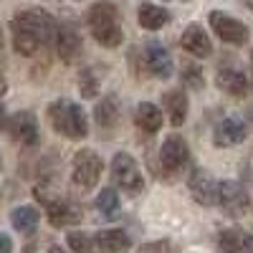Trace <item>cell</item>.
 Masks as SVG:
<instances>
[{"instance_id":"cell-17","label":"cell","mask_w":253,"mask_h":253,"mask_svg":"<svg viewBox=\"0 0 253 253\" xmlns=\"http://www.w3.org/2000/svg\"><path fill=\"white\" fill-rule=\"evenodd\" d=\"M162 109L160 107H155L152 101H142L139 107L134 109V124L139 126L142 132H147V134H155V132H160L162 129Z\"/></svg>"},{"instance_id":"cell-12","label":"cell","mask_w":253,"mask_h":253,"mask_svg":"<svg viewBox=\"0 0 253 253\" xmlns=\"http://www.w3.org/2000/svg\"><path fill=\"white\" fill-rule=\"evenodd\" d=\"M248 137V124L241 117H225L213 132V144L215 147H236Z\"/></svg>"},{"instance_id":"cell-13","label":"cell","mask_w":253,"mask_h":253,"mask_svg":"<svg viewBox=\"0 0 253 253\" xmlns=\"http://www.w3.org/2000/svg\"><path fill=\"white\" fill-rule=\"evenodd\" d=\"M144 69L157 79H170L172 76V58L167 53L165 46L160 43H150L144 51Z\"/></svg>"},{"instance_id":"cell-1","label":"cell","mask_w":253,"mask_h":253,"mask_svg":"<svg viewBox=\"0 0 253 253\" xmlns=\"http://www.w3.org/2000/svg\"><path fill=\"white\" fill-rule=\"evenodd\" d=\"M86 23L89 31L94 36V41L104 48H117L124 41V31H122V18L117 5L112 3H94L86 13Z\"/></svg>"},{"instance_id":"cell-22","label":"cell","mask_w":253,"mask_h":253,"mask_svg":"<svg viewBox=\"0 0 253 253\" xmlns=\"http://www.w3.org/2000/svg\"><path fill=\"white\" fill-rule=\"evenodd\" d=\"M94 119L96 124L101 126V129H112V126H117L119 122V107H117V101L109 96V99H101L96 104V109H94Z\"/></svg>"},{"instance_id":"cell-28","label":"cell","mask_w":253,"mask_h":253,"mask_svg":"<svg viewBox=\"0 0 253 253\" xmlns=\"http://www.w3.org/2000/svg\"><path fill=\"white\" fill-rule=\"evenodd\" d=\"M13 248V241L8 236H0V253H8Z\"/></svg>"},{"instance_id":"cell-31","label":"cell","mask_w":253,"mask_h":253,"mask_svg":"<svg viewBox=\"0 0 253 253\" xmlns=\"http://www.w3.org/2000/svg\"><path fill=\"white\" fill-rule=\"evenodd\" d=\"M3 46H5V36H3V31H0V53H3Z\"/></svg>"},{"instance_id":"cell-23","label":"cell","mask_w":253,"mask_h":253,"mask_svg":"<svg viewBox=\"0 0 253 253\" xmlns=\"http://www.w3.org/2000/svg\"><path fill=\"white\" fill-rule=\"evenodd\" d=\"M96 208L99 213L107 218V220H117L119 213H122V203H119V195L114 193V187H104L99 198H96Z\"/></svg>"},{"instance_id":"cell-30","label":"cell","mask_w":253,"mask_h":253,"mask_svg":"<svg viewBox=\"0 0 253 253\" xmlns=\"http://www.w3.org/2000/svg\"><path fill=\"white\" fill-rule=\"evenodd\" d=\"M3 122H5V107L0 104V126H3Z\"/></svg>"},{"instance_id":"cell-19","label":"cell","mask_w":253,"mask_h":253,"mask_svg":"<svg viewBox=\"0 0 253 253\" xmlns=\"http://www.w3.org/2000/svg\"><path fill=\"white\" fill-rule=\"evenodd\" d=\"M137 18H139V26L144 31H160L162 26L170 23V13L162 5H155V3H142Z\"/></svg>"},{"instance_id":"cell-10","label":"cell","mask_w":253,"mask_h":253,"mask_svg":"<svg viewBox=\"0 0 253 253\" xmlns=\"http://www.w3.org/2000/svg\"><path fill=\"white\" fill-rule=\"evenodd\" d=\"M218 205L225 210L230 218H241L248 213L251 208V198L246 193V187L241 182H233V180H225L220 182V193H218Z\"/></svg>"},{"instance_id":"cell-24","label":"cell","mask_w":253,"mask_h":253,"mask_svg":"<svg viewBox=\"0 0 253 253\" xmlns=\"http://www.w3.org/2000/svg\"><path fill=\"white\" fill-rule=\"evenodd\" d=\"M79 89H81V96H86V99H94L99 94V79L94 76L91 69H81V74H79Z\"/></svg>"},{"instance_id":"cell-25","label":"cell","mask_w":253,"mask_h":253,"mask_svg":"<svg viewBox=\"0 0 253 253\" xmlns=\"http://www.w3.org/2000/svg\"><path fill=\"white\" fill-rule=\"evenodd\" d=\"M66 246L74 251V253H86L94 248V238H89L86 233H81V230H71L66 236Z\"/></svg>"},{"instance_id":"cell-34","label":"cell","mask_w":253,"mask_h":253,"mask_svg":"<svg viewBox=\"0 0 253 253\" xmlns=\"http://www.w3.org/2000/svg\"><path fill=\"white\" fill-rule=\"evenodd\" d=\"M0 165H3V162H0Z\"/></svg>"},{"instance_id":"cell-6","label":"cell","mask_w":253,"mask_h":253,"mask_svg":"<svg viewBox=\"0 0 253 253\" xmlns=\"http://www.w3.org/2000/svg\"><path fill=\"white\" fill-rule=\"evenodd\" d=\"M208 20H210V26H213L215 36H218L220 41H225V43H230V46H243L246 41H248V26L243 23V20L228 15V13H223V10H210Z\"/></svg>"},{"instance_id":"cell-33","label":"cell","mask_w":253,"mask_h":253,"mask_svg":"<svg viewBox=\"0 0 253 253\" xmlns=\"http://www.w3.org/2000/svg\"><path fill=\"white\" fill-rule=\"evenodd\" d=\"M251 66H253V53H251Z\"/></svg>"},{"instance_id":"cell-5","label":"cell","mask_w":253,"mask_h":253,"mask_svg":"<svg viewBox=\"0 0 253 253\" xmlns=\"http://www.w3.org/2000/svg\"><path fill=\"white\" fill-rule=\"evenodd\" d=\"M104 170V162L94 150H79L74 157V167H71V180L76 187L81 190H91Z\"/></svg>"},{"instance_id":"cell-18","label":"cell","mask_w":253,"mask_h":253,"mask_svg":"<svg viewBox=\"0 0 253 253\" xmlns=\"http://www.w3.org/2000/svg\"><path fill=\"white\" fill-rule=\"evenodd\" d=\"M218 246L228 253H241V251H253V236L241 228H225L218 236Z\"/></svg>"},{"instance_id":"cell-9","label":"cell","mask_w":253,"mask_h":253,"mask_svg":"<svg viewBox=\"0 0 253 253\" xmlns=\"http://www.w3.org/2000/svg\"><path fill=\"white\" fill-rule=\"evenodd\" d=\"M187 190H190V195H193L195 203L215 205L218 193H220V182L213 180V175H210L208 170H203V167H193L190 175H187Z\"/></svg>"},{"instance_id":"cell-3","label":"cell","mask_w":253,"mask_h":253,"mask_svg":"<svg viewBox=\"0 0 253 253\" xmlns=\"http://www.w3.org/2000/svg\"><path fill=\"white\" fill-rule=\"evenodd\" d=\"M112 180L126 195H142L144 193V177L139 172V165L129 152H117L112 160Z\"/></svg>"},{"instance_id":"cell-7","label":"cell","mask_w":253,"mask_h":253,"mask_svg":"<svg viewBox=\"0 0 253 253\" xmlns=\"http://www.w3.org/2000/svg\"><path fill=\"white\" fill-rule=\"evenodd\" d=\"M190 162V147L180 134H170L162 142V150H160V165L167 175H177L182 172Z\"/></svg>"},{"instance_id":"cell-26","label":"cell","mask_w":253,"mask_h":253,"mask_svg":"<svg viewBox=\"0 0 253 253\" xmlns=\"http://www.w3.org/2000/svg\"><path fill=\"white\" fill-rule=\"evenodd\" d=\"M182 79H185L187 86L195 89V91H200V89L205 86L203 69H200V66H193V63H185V66H182Z\"/></svg>"},{"instance_id":"cell-16","label":"cell","mask_w":253,"mask_h":253,"mask_svg":"<svg viewBox=\"0 0 253 253\" xmlns=\"http://www.w3.org/2000/svg\"><path fill=\"white\" fill-rule=\"evenodd\" d=\"M162 107L170 117L172 126H182L187 119V94L182 89H172V91H165L162 96Z\"/></svg>"},{"instance_id":"cell-8","label":"cell","mask_w":253,"mask_h":253,"mask_svg":"<svg viewBox=\"0 0 253 253\" xmlns=\"http://www.w3.org/2000/svg\"><path fill=\"white\" fill-rule=\"evenodd\" d=\"M3 129L8 132L10 139H15L23 147L38 144V119L33 112H15L13 117L3 122Z\"/></svg>"},{"instance_id":"cell-21","label":"cell","mask_w":253,"mask_h":253,"mask_svg":"<svg viewBox=\"0 0 253 253\" xmlns=\"http://www.w3.org/2000/svg\"><path fill=\"white\" fill-rule=\"evenodd\" d=\"M94 246H99L101 251H107V253H119V251L132 248V241H129V236H126L124 230L114 228V230H101V233L94 238Z\"/></svg>"},{"instance_id":"cell-32","label":"cell","mask_w":253,"mask_h":253,"mask_svg":"<svg viewBox=\"0 0 253 253\" xmlns=\"http://www.w3.org/2000/svg\"><path fill=\"white\" fill-rule=\"evenodd\" d=\"M243 5H246V8H248V10L253 13V0H243Z\"/></svg>"},{"instance_id":"cell-20","label":"cell","mask_w":253,"mask_h":253,"mask_svg":"<svg viewBox=\"0 0 253 253\" xmlns=\"http://www.w3.org/2000/svg\"><path fill=\"white\" fill-rule=\"evenodd\" d=\"M38 220H41V210L33 208V205H20V208H15L10 213L13 228L18 230V233H23V236L33 233V230L38 228Z\"/></svg>"},{"instance_id":"cell-4","label":"cell","mask_w":253,"mask_h":253,"mask_svg":"<svg viewBox=\"0 0 253 253\" xmlns=\"http://www.w3.org/2000/svg\"><path fill=\"white\" fill-rule=\"evenodd\" d=\"M36 198L46 205V213H48L51 225H56V228H69V225L81 223V210H79L74 203H69L66 198H58L56 193H48L43 185L36 187Z\"/></svg>"},{"instance_id":"cell-15","label":"cell","mask_w":253,"mask_h":253,"mask_svg":"<svg viewBox=\"0 0 253 253\" xmlns=\"http://www.w3.org/2000/svg\"><path fill=\"white\" fill-rule=\"evenodd\" d=\"M215 84H218V89L220 91H225V94H230V96H246V91H248V79H246V74L243 71H238V69H220L218 74H215Z\"/></svg>"},{"instance_id":"cell-29","label":"cell","mask_w":253,"mask_h":253,"mask_svg":"<svg viewBox=\"0 0 253 253\" xmlns=\"http://www.w3.org/2000/svg\"><path fill=\"white\" fill-rule=\"evenodd\" d=\"M5 91H8V81H5L3 71H0V96H5Z\"/></svg>"},{"instance_id":"cell-2","label":"cell","mask_w":253,"mask_h":253,"mask_svg":"<svg viewBox=\"0 0 253 253\" xmlns=\"http://www.w3.org/2000/svg\"><path fill=\"white\" fill-rule=\"evenodd\" d=\"M48 122L51 126L66 139H84L89 134V119L81 104H74L69 99H58L48 104Z\"/></svg>"},{"instance_id":"cell-14","label":"cell","mask_w":253,"mask_h":253,"mask_svg":"<svg viewBox=\"0 0 253 253\" xmlns=\"http://www.w3.org/2000/svg\"><path fill=\"white\" fill-rule=\"evenodd\" d=\"M180 43H182V48H185L187 53H193V56H198V58H208L210 51H213V43H210L208 33H205L203 26H198V23H190V26L185 28Z\"/></svg>"},{"instance_id":"cell-27","label":"cell","mask_w":253,"mask_h":253,"mask_svg":"<svg viewBox=\"0 0 253 253\" xmlns=\"http://www.w3.org/2000/svg\"><path fill=\"white\" fill-rule=\"evenodd\" d=\"M139 251H172V243H167V241H155V243H144Z\"/></svg>"},{"instance_id":"cell-11","label":"cell","mask_w":253,"mask_h":253,"mask_svg":"<svg viewBox=\"0 0 253 253\" xmlns=\"http://www.w3.org/2000/svg\"><path fill=\"white\" fill-rule=\"evenodd\" d=\"M53 43H56V51H58V56H61L63 63H74L81 56V51H84L81 33H79V28L71 23V20H63V23L56 26Z\"/></svg>"}]
</instances>
